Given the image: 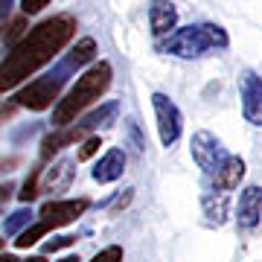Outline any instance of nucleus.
<instances>
[{"mask_svg": "<svg viewBox=\"0 0 262 262\" xmlns=\"http://www.w3.org/2000/svg\"><path fill=\"white\" fill-rule=\"evenodd\" d=\"M24 29H27V20H24V18H15V20L9 24V29L3 32V41H6V44H15V41H20V38H24Z\"/></svg>", "mask_w": 262, "mask_h": 262, "instance_id": "aec40b11", "label": "nucleus"}, {"mask_svg": "<svg viewBox=\"0 0 262 262\" xmlns=\"http://www.w3.org/2000/svg\"><path fill=\"white\" fill-rule=\"evenodd\" d=\"M201 210H204L207 222L215 227H222L227 222V210H230V195L227 192H207L204 198H201Z\"/></svg>", "mask_w": 262, "mask_h": 262, "instance_id": "4468645a", "label": "nucleus"}, {"mask_svg": "<svg viewBox=\"0 0 262 262\" xmlns=\"http://www.w3.org/2000/svg\"><path fill=\"white\" fill-rule=\"evenodd\" d=\"M262 219V187H245L239 195V207H236V222L242 230H253Z\"/></svg>", "mask_w": 262, "mask_h": 262, "instance_id": "1a4fd4ad", "label": "nucleus"}, {"mask_svg": "<svg viewBox=\"0 0 262 262\" xmlns=\"http://www.w3.org/2000/svg\"><path fill=\"white\" fill-rule=\"evenodd\" d=\"M125 131H128V137H131V143H134V149H137V151L146 149V140H143V134H140V128H137V122L128 120V122H125Z\"/></svg>", "mask_w": 262, "mask_h": 262, "instance_id": "b1692460", "label": "nucleus"}, {"mask_svg": "<svg viewBox=\"0 0 262 262\" xmlns=\"http://www.w3.org/2000/svg\"><path fill=\"white\" fill-rule=\"evenodd\" d=\"M178 24V9L172 0H151L149 6V27L155 35H169Z\"/></svg>", "mask_w": 262, "mask_h": 262, "instance_id": "9d476101", "label": "nucleus"}, {"mask_svg": "<svg viewBox=\"0 0 262 262\" xmlns=\"http://www.w3.org/2000/svg\"><path fill=\"white\" fill-rule=\"evenodd\" d=\"M38 178H41V169H35V172L29 175V178H27V184H24V192H18L24 204H29V201H32V198L38 195Z\"/></svg>", "mask_w": 262, "mask_h": 262, "instance_id": "6ab92c4d", "label": "nucleus"}, {"mask_svg": "<svg viewBox=\"0 0 262 262\" xmlns=\"http://www.w3.org/2000/svg\"><path fill=\"white\" fill-rule=\"evenodd\" d=\"M58 94H61V76L56 79L47 76V79H35L27 88H20L15 94V105L29 108V111H47L53 102H58Z\"/></svg>", "mask_w": 262, "mask_h": 262, "instance_id": "20e7f679", "label": "nucleus"}, {"mask_svg": "<svg viewBox=\"0 0 262 262\" xmlns=\"http://www.w3.org/2000/svg\"><path fill=\"white\" fill-rule=\"evenodd\" d=\"M73 245V236H56L44 245V253H53V251H61V248H70Z\"/></svg>", "mask_w": 262, "mask_h": 262, "instance_id": "393cba45", "label": "nucleus"}, {"mask_svg": "<svg viewBox=\"0 0 262 262\" xmlns=\"http://www.w3.org/2000/svg\"><path fill=\"white\" fill-rule=\"evenodd\" d=\"M12 192H15V184H9V181H6V184H0V201H9Z\"/></svg>", "mask_w": 262, "mask_h": 262, "instance_id": "cd10ccee", "label": "nucleus"}, {"mask_svg": "<svg viewBox=\"0 0 262 262\" xmlns=\"http://www.w3.org/2000/svg\"><path fill=\"white\" fill-rule=\"evenodd\" d=\"M131 198H134V189H125L122 195H117V201L111 204V213H120V210H125V207L131 204Z\"/></svg>", "mask_w": 262, "mask_h": 262, "instance_id": "bb28decb", "label": "nucleus"}, {"mask_svg": "<svg viewBox=\"0 0 262 262\" xmlns=\"http://www.w3.org/2000/svg\"><path fill=\"white\" fill-rule=\"evenodd\" d=\"M99 146H102V140H99V137H88V140L82 143V149H79V155H76V158H79V160L94 158L96 151H99Z\"/></svg>", "mask_w": 262, "mask_h": 262, "instance_id": "4be33fe9", "label": "nucleus"}, {"mask_svg": "<svg viewBox=\"0 0 262 262\" xmlns=\"http://www.w3.org/2000/svg\"><path fill=\"white\" fill-rule=\"evenodd\" d=\"M88 198H67V201H47V204L41 207V222L50 227V230H56V227H64L70 222H76L79 215L88 210Z\"/></svg>", "mask_w": 262, "mask_h": 262, "instance_id": "0eeeda50", "label": "nucleus"}, {"mask_svg": "<svg viewBox=\"0 0 262 262\" xmlns=\"http://www.w3.org/2000/svg\"><path fill=\"white\" fill-rule=\"evenodd\" d=\"M151 108H155V117H158V134L163 146H175L184 131V117H181L178 105L172 102L166 94H151Z\"/></svg>", "mask_w": 262, "mask_h": 262, "instance_id": "39448f33", "label": "nucleus"}, {"mask_svg": "<svg viewBox=\"0 0 262 262\" xmlns=\"http://www.w3.org/2000/svg\"><path fill=\"white\" fill-rule=\"evenodd\" d=\"M111 64L108 61H99V64H94L91 70H84L79 79H76V84L67 91L64 99H58L56 108H53V125H70V122H76V117L88 108V105H94L99 96L111 88Z\"/></svg>", "mask_w": 262, "mask_h": 262, "instance_id": "f03ea898", "label": "nucleus"}, {"mask_svg": "<svg viewBox=\"0 0 262 262\" xmlns=\"http://www.w3.org/2000/svg\"><path fill=\"white\" fill-rule=\"evenodd\" d=\"M18 262H47L44 256H29V259H18Z\"/></svg>", "mask_w": 262, "mask_h": 262, "instance_id": "c756f323", "label": "nucleus"}, {"mask_svg": "<svg viewBox=\"0 0 262 262\" xmlns=\"http://www.w3.org/2000/svg\"><path fill=\"white\" fill-rule=\"evenodd\" d=\"M210 47H227V32L222 27H215V24L175 29L160 50L178 58H198V56H204Z\"/></svg>", "mask_w": 262, "mask_h": 262, "instance_id": "7ed1b4c3", "label": "nucleus"}, {"mask_svg": "<svg viewBox=\"0 0 262 262\" xmlns=\"http://www.w3.org/2000/svg\"><path fill=\"white\" fill-rule=\"evenodd\" d=\"M61 262H79V259H76V256H67V259H61Z\"/></svg>", "mask_w": 262, "mask_h": 262, "instance_id": "2f4dec72", "label": "nucleus"}, {"mask_svg": "<svg viewBox=\"0 0 262 262\" xmlns=\"http://www.w3.org/2000/svg\"><path fill=\"white\" fill-rule=\"evenodd\" d=\"M18 111V105L15 102H9V105H0V120H9L12 114Z\"/></svg>", "mask_w": 262, "mask_h": 262, "instance_id": "c85d7f7f", "label": "nucleus"}, {"mask_svg": "<svg viewBox=\"0 0 262 262\" xmlns=\"http://www.w3.org/2000/svg\"><path fill=\"white\" fill-rule=\"evenodd\" d=\"M73 35H76L73 15H53V18L41 20L38 27H32L29 32H24V38L12 44L9 56L0 64V91L18 88L24 79L35 73L38 67L53 61L56 53L64 44H70Z\"/></svg>", "mask_w": 262, "mask_h": 262, "instance_id": "f257e3e1", "label": "nucleus"}, {"mask_svg": "<svg viewBox=\"0 0 262 262\" xmlns=\"http://www.w3.org/2000/svg\"><path fill=\"white\" fill-rule=\"evenodd\" d=\"M76 163L73 160H56L53 166L44 172V184H41V192H64L70 184H73V175H76Z\"/></svg>", "mask_w": 262, "mask_h": 262, "instance_id": "f8f14e48", "label": "nucleus"}, {"mask_svg": "<svg viewBox=\"0 0 262 262\" xmlns=\"http://www.w3.org/2000/svg\"><path fill=\"white\" fill-rule=\"evenodd\" d=\"M44 233H50V227L44 225V222H38V225L27 227V230H24V233H20L18 239H15V245H18V248H29V245H35Z\"/></svg>", "mask_w": 262, "mask_h": 262, "instance_id": "a211bd4d", "label": "nucleus"}, {"mask_svg": "<svg viewBox=\"0 0 262 262\" xmlns=\"http://www.w3.org/2000/svg\"><path fill=\"white\" fill-rule=\"evenodd\" d=\"M84 137V128L79 125V128H67V131H58V134H50V137H44V143H41V158L50 160L56 151H61L64 146H73V143H79Z\"/></svg>", "mask_w": 262, "mask_h": 262, "instance_id": "2eb2a0df", "label": "nucleus"}, {"mask_svg": "<svg viewBox=\"0 0 262 262\" xmlns=\"http://www.w3.org/2000/svg\"><path fill=\"white\" fill-rule=\"evenodd\" d=\"M122 172H125V151L108 149L94 166V181L96 184H114L117 178H122Z\"/></svg>", "mask_w": 262, "mask_h": 262, "instance_id": "9b49d317", "label": "nucleus"}, {"mask_svg": "<svg viewBox=\"0 0 262 262\" xmlns=\"http://www.w3.org/2000/svg\"><path fill=\"white\" fill-rule=\"evenodd\" d=\"M0 3H6V6H9V0H0Z\"/></svg>", "mask_w": 262, "mask_h": 262, "instance_id": "473e14b6", "label": "nucleus"}, {"mask_svg": "<svg viewBox=\"0 0 262 262\" xmlns=\"http://www.w3.org/2000/svg\"><path fill=\"white\" fill-rule=\"evenodd\" d=\"M0 262H18V256H12V253H6V256H0Z\"/></svg>", "mask_w": 262, "mask_h": 262, "instance_id": "7c9ffc66", "label": "nucleus"}, {"mask_svg": "<svg viewBox=\"0 0 262 262\" xmlns=\"http://www.w3.org/2000/svg\"><path fill=\"white\" fill-rule=\"evenodd\" d=\"M0 248H3V239H0Z\"/></svg>", "mask_w": 262, "mask_h": 262, "instance_id": "f704fd0d", "label": "nucleus"}, {"mask_svg": "<svg viewBox=\"0 0 262 262\" xmlns=\"http://www.w3.org/2000/svg\"><path fill=\"white\" fill-rule=\"evenodd\" d=\"M94 58H96V41L94 38H82V41H76V47L70 50L67 67H84V64H91Z\"/></svg>", "mask_w": 262, "mask_h": 262, "instance_id": "dca6fc26", "label": "nucleus"}, {"mask_svg": "<svg viewBox=\"0 0 262 262\" xmlns=\"http://www.w3.org/2000/svg\"><path fill=\"white\" fill-rule=\"evenodd\" d=\"M192 158H195V163L201 169H204L207 175H213L215 169L222 166L230 155L225 151V146L215 140V134H210V131H198V134H192Z\"/></svg>", "mask_w": 262, "mask_h": 262, "instance_id": "423d86ee", "label": "nucleus"}, {"mask_svg": "<svg viewBox=\"0 0 262 262\" xmlns=\"http://www.w3.org/2000/svg\"><path fill=\"white\" fill-rule=\"evenodd\" d=\"M29 215H32L29 210H18V213L12 215L9 222H6V233H9V236H12V233H18L20 225H27V222H29Z\"/></svg>", "mask_w": 262, "mask_h": 262, "instance_id": "5701e85b", "label": "nucleus"}, {"mask_svg": "<svg viewBox=\"0 0 262 262\" xmlns=\"http://www.w3.org/2000/svg\"><path fill=\"white\" fill-rule=\"evenodd\" d=\"M9 163H12V160H9ZM3 166H6V163H0V169H3Z\"/></svg>", "mask_w": 262, "mask_h": 262, "instance_id": "72a5a7b5", "label": "nucleus"}, {"mask_svg": "<svg viewBox=\"0 0 262 262\" xmlns=\"http://www.w3.org/2000/svg\"><path fill=\"white\" fill-rule=\"evenodd\" d=\"M239 96H242V114L251 125H262V79L253 70L239 76Z\"/></svg>", "mask_w": 262, "mask_h": 262, "instance_id": "6e6552de", "label": "nucleus"}, {"mask_svg": "<svg viewBox=\"0 0 262 262\" xmlns=\"http://www.w3.org/2000/svg\"><path fill=\"white\" fill-rule=\"evenodd\" d=\"M91 262H122V248L120 245H111V248H105V251H99Z\"/></svg>", "mask_w": 262, "mask_h": 262, "instance_id": "412c9836", "label": "nucleus"}, {"mask_svg": "<svg viewBox=\"0 0 262 262\" xmlns=\"http://www.w3.org/2000/svg\"><path fill=\"white\" fill-rule=\"evenodd\" d=\"M242 178H245V160L233 158V155H230V158L213 172V184H215L219 192H230V189H236Z\"/></svg>", "mask_w": 262, "mask_h": 262, "instance_id": "ddd939ff", "label": "nucleus"}, {"mask_svg": "<svg viewBox=\"0 0 262 262\" xmlns=\"http://www.w3.org/2000/svg\"><path fill=\"white\" fill-rule=\"evenodd\" d=\"M47 3L50 0H20V9H24V15H38Z\"/></svg>", "mask_w": 262, "mask_h": 262, "instance_id": "a878e982", "label": "nucleus"}, {"mask_svg": "<svg viewBox=\"0 0 262 262\" xmlns=\"http://www.w3.org/2000/svg\"><path fill=\"white\" fill-rule=\"evenodd\" d=\"M114 114H117V102H108V105H102L99 111H94V114H88L82 120V128L84 131H91V128H96V125H105V122L111 120Z\"/></svg>", "mask_w": 262, "mask_h": 262, "instance_id": "f3484780", "label": "nucleus"}]
</instances>
